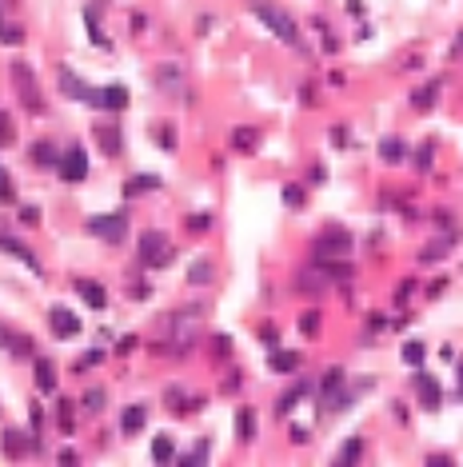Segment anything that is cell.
Wrapping results in <instances>:
<instances>
[{"instance_id":"6da1fadb","label":"cell","mask_w":463,"mask_h":467,"mask_svg":"<svg viewBox=\"0 0 463 467\" xmlns=\"http://www.w3.org/2000/svg\"><path fill=\"white\" fill-rule=\"evenodd\" d=\"M164 332H168V352L184 355L192 343H196V332H200V312H196V307L176 312L172 320H164Z\"/></svg>"},{"instance_id":"7a4b0ae2","label":"cell","mask_w":463,"mask_h":467,"mask_svg":"<svg viewBox=\"0 0 463 467\" xmlns=\"http://www.w3.org/2000/svg\"><path fill=\"white\" fill-rule=\"evenodd\" d=\"M252 12H255V20H264V24H268L284 44H296V49H300V28H296V20L287 17L280 4H271V0H255Z\"/></svg>"},{"instance_id":"3957f363","label":"cell","mask_w":463,"mask_h":467,"mask_svg":"<svg viewBox=\"0 0 463 467\" xmlns=\"http://www.w3.org/2000/svg\"><path fill=\"white\" fill-rule=\"evenodd\" d=\"M348 256H351V236L344 228H328L312 244V260L316 264H335V260H348Z\"/></svg>"},{"instance_id":"277c9868","label":"cell","mask_w":463,"mask_h":467,"mask_svg":"<svg viewBox=\"0 0 463 467\" xmlns=\"http://www.w3.org/2000/svg\"><path fill=\"white\" fill-rule=\"evenodd\" d=\"M12 84H16V96H20V104H24L28 112H44V100H40V84H36L32 65L16 60V65H12Z\"/></svg>"},{"instance_id":"5b68a950","label":"cell","mask_w":463,"mask_h":467,"mask_svg":"<svg viewBox=\"0 0 463 467\" xmlns=\"http://www.w3.org/2000/svg\"><path fill=\"white\" fill-rule=\"evenodd\" d=\"M172 256H176V248L168 244V236L164 232H144L140 236V260L148 264V268H168L172 264Z\"/></svg>"},{"instance_id":"8992f818","label":"cell","mask_w":463,"mask_h":467,"mask_svg":"<svg viewBox=\"0 0 463 467\" xmlns=\"http://www.w3.org/2000/svg\"><path fill=\"white\" fill-rule=\"evenodd\" d=\"M60 92H64V96H72V100H80V104H88V108H104V88L84 84L80 76H72L68 68L60 72Z\"/></svg>"},{"instance_id":"52a82bcc","label":"cell","mask_w":463,"mask_h":467,"mask_svg":"<svg viewBox=\"0 0 463 467\" xmlns=\"http://www.w3.org/2000/svg\"><path fill=\"white\" fill-rule=\"evenodd\" d=\"M88 232H92L96 240L120 244L128 236V216H124V212H112V216H92V220H88Z\"/></svg>"},{"instance_id":"ba28073f","label":"cell","mask_w":463,"mask_h":467,"mask_svg":"<svg viewBox=\"0 0 463 467\" xmlns=\"http://www.w3.org/2000/svg\"><path fill=\"white\" fill-rule=\"evenodd\" d=\"M296 288L308 291V296H328V288H332V275H328V268L323 264H303L300 272H296Z\"/></svg>"},{"instance_id":"9c48e42d","label":"cell","mask_w":463,"mask_h":467,"mask_svg":"<svg viewBox=\"0 0 463 467\" xmlns=\"http://www.w3.org/2000/svg\"><path fill=\"white\" fill-rule=\"evenodd\" d=\"M56 172H60L64 184H80V180L88 176V152H84V144L68 148V152L60 156V164H56Z\"/></svg>"},{"instance_id":"30bf717a","label":"cell","mask_w":463,"mask_h":467,"mask_svg":"<svg viewBox=\"0 0 463 467\" xmlns=\"http://www.w3.org/2000/svg\"><path fill=\"white\" fill-rule=\"evenodd\" d=\"M48 323H52V336H56V339L80 336V316L72 312V307H64V304H56L52 312H48Z\"/></svg>"},{"instance_id":"8fae6325","label":"cell","mask_w":463,"mask_h":467,"mask_svg":"<svg viewBox=\"0 0 463 467\" xmlns=\"http://www.w3.org/2000/svg\"><path fill=\"white\" fill-rule=\"evenodd\" d=\"M415 396H419V403L428 407V411H435L439 403H444V391H439V380L435 375H428V371H415Z\"/></svg>"},{"instance_id":"7c38bea8","label":"cell","mask_w":463,"mask_h":467,"mask_svg":"<svg viewBox=\"0 0 463 467\" xmlns=\"http://www.w3.org/2000/svg\"><path fill=\"white\" fill-rule=\"evenodd\" d=\"M0 252H8V256L24 260V268L40 275V260H36V252H32L24 240H16V236H8V232H0Z\"/></svg>"},{"instance_id":"4fadbf2b","label":"cell","mask_w":463,"mask_h":467,"mask_svg":"<svg viewBox=\"0 0 463 467\" xmlns=\"http://www.w3.org/2000/svg\"><path fill=\"white\" fill-rule=\"evenodd\" d=\"M4 451H8L12 459H24V455H32V451H40V443H36L32 435H24V432H16V427H8V432H4Z\"/></svg>"},{"instance_id":"5bb4252c","label":"cell","mask_w":463,"mask_h":467,"mask_svg":"<svg viewBox=\"0 0 463 467\" xmlns=\"http://www.w3.org/2000/svg\"><path fill=\"white\" fill-rule=\"evenodd\" d=\"M96 144H100L104 156H120V152H124V140H120V128H116V124H100V128H96Z\"/></svg>"},{"instance_id":"9a60e30c","label":"cell","mask_w":463,"mask_h":467,"mask_svg":"<svg viewBox=\"0 0 463 467\" xmlns=\"http://www.w3.org/2000/svg\"><path fill=\"white\" fill-rule=\"evenodd\" d=\"M160 188H164V180H160V176H132V180L124 184V196H128V200H136V196L160 192Z\"/></svg>"},{"instance_id":"2e32d148","label":"cell","mask_w":463,"mask_h":467,"mask_svg":"<svg viewBox=\"0 0 463 467\" xmlns=\"http://www.w3.org/2000/svg\"><path fill=\"white\" fill-rule=\"evenodd\" d=\"M76 291H80V300L88 307H104L108 304V291L100 288V284H92V280H76Z\"/></svg>"},{"instance_id":"e0dca14e","label":"cell","mask_w":463,"mask_h":467,"mask_svg":"<svg viewBox=\"0 0 463 467\" xmlns=\"http://www.w3.org/2000/svg\"><path fill=\"white\" fill-rule=\"evenodd\" d=\"M455 240H460V232H447L444 240L428 244V248L419 252V260H423V264H439V256H447V248H451V244H455Z\"/></svg>"},{"instance_id":"ac0fdd59","label":"cell","mask_w":463,"mask_h":467,"mask_svg":"<svg viewBox=\"0 0 463 467\" xmlns=\"http://www.w3.org/2000/svg\"><path fill=\"white\" fill-rule=\"evenodd\" d=\"M32 164L36 168H56L60 156H56V148L48 144V140H40V144H32Z\"/></svg>"},{"instance_id":"d6986e66","label":"cell","mask_w":463,"mask_h":467,"mask_svg":"<svg viewBox=\"0 0 463 467\" xmlns=\"http://www.w3.org/2000/svg\"><path fill=\"white\" fill-rule=\"evenodd\" d=\"M144 423H148V411H144V407H128L124 419H120V432L136 435V432H144Z\"/></svg>"},{"instance_id":"ffe728a7","label":"cell","mask_w":463,"mask_h":467,"mask_svg":"<svg viewBox=\"0 0 463 467\" xmlns=\"http://www.w3.org/2000/svg\"><path fill=\"white\" fill-rule=\"evenodd\" d=\"M152 459H156V464H176V443L168 435H156V439H152Z\"/></svg>"},{"instance_id":"44dd1931","label":"cell","mask_w":463,"mask_h":467,"mask_svg":"<svg viewBox=\"0 0 463 467\" xmlns=\"http://www.w3.org/2000/svg\"><path fill=\"white\" fill-rule=\"evenodd\" d=\"M271 371H280V375H287V371H296L300 368V355L296 352H284V348H280V352H271Z\"/></svg>"},{"instance_id":"7402d4cb","label":"cell","mask_w":463,"mask_h":467,"mask_svg":"<svg viewBox=\"0 0 463 467\" xmlns=\"http://www.w3.org/2000/svg\"><path fill=\"white\" fill-rule=\"evenodd\" d=\"M36 387H40V391H56V368H52V364H48V359H36Z\"/></svg>"},{"instance_id":"603a6c76","label":"cell","mask_w":463,"mask_h":467,"mask_svg":"<svg viewBox=\"0 0 463 467\" xmlns=\"http://www.w3.org/2000/svg\"><path fill=\"white\" fill-rule=\"evenodd\" d=\"M423 359H428L423 339H407V343H403V364H407V368H423Z\"/></svg>"},{"instance_id":"cb8c5ba5","label":"cell","mask_w":463,"mask_h":467,"mask_svg":"<svg viewBox=\"0 0 463 467\" xmlns=\"http://www.w3.org/2000/svg\"><path fill=\"white\" fill-rule=\"evenodd\" d=\"M104 108H112V112L128 108V88L124 84H108V88H104Z\"/></svg>"},{"instance_id":"d4e9b609","label":"cell","mask_w":463,"mask_h":467,"mask_svg":"<svg viewBox=\"0 0 463 467\" xmlns=\"http://www.w3.org/2000/svg\"><path fill=\"white\" fill-rule=\"evenodd\" d=\"M435 96H439V80H431L428 88H419V92L412 96V104L419 108V112H431V108H435Z\"/></svg>"},{"instance_id":"484cf974","label":"cell","mask_w":463,"mask_h":467,"mask_svg":"<svg viewBox=\"0 0 463 467\" xmlns=\"http://www.w3.org/2000/svg\"><path fill=\"white\" fill-rule=\"evenodd\" d=\"M303 396H308V384H296V387H287L284 396H280V403H276V411H280V416H287V411H292V407H296V403H300Z\"/></svg>"},{"instance_id":"4316f807","label":"cell","mask_w":463,"mask_h":467,"mask_svg":"<svg viewBox=\"0 0 463 467\" xmlns=\"http://www.w3.org/2000/svg\"><path fill=\"white\" fill-rule=\"evenodd\" d=\"M236 435L244 439V443H248V439L255 435V411H252V407H239V416H236Z\"/></svg>"},{"instance_id":"83f0119b","label":"cell","mask_w":463,"mask_h":467,"mask_svg":"<svg viewBox=\"0 0 463 467\" xmlns=\"http://www.w3.org/2000/svg\"><path fill=\"white\" fill-rule=\"evenodd\" d=\"M380 160L383 164H399V160H403V140H396V136L380 140Z\"/></svg>"},{"instance_id":"f1b7e54d","label":"cell","mask_w":463,"mask_h":467,"mask_svg":"<svg viewBox=\"0 0 463 467\" xmlns=\"http://www.w3.org/2000/svg\"><path fill=\"white\" fill-rule=\"evenodd\" d=\"M255 144H260V132L255 128H236L232 132V148H236V152H252Z\"/></svg>"},{"instance_id":"f546056e","label":"cell","mask_w":463,"mask_h":467,"mask_svg":"<svg viewBox=\"0 0 463 467\" xmlns=\"http://www.w3.org/2000/svg\"><path fill=\"white\" fill-rule=\"evenodd\" d=\"M164 403H168V407H180V411H184V407H204V400H184V387H180V384L168 387Z\"/></svg>"},{"instance_id":"4dcf8cb0","label":"cell","mask_w":463,"mask_h":467,"mask_svg":"<svg viewBox=\"0 0 463 467\" xmlns=\"http://www.w3.org/2000/svg\"><path fill=\"white\" fill-rule=\"evenodd\" d=\"M360 455H364V443H360V439H348V443L339 448V455H335V464H339V467H348V464H355Z\"/></svg>"},{"instance_id":"1f68e13d","label":"cell","mask_w":463,"mask_h":467,"mask_svg":"<svg viewBox=\"0 0 463 467\" xmlns=\"http://www.w3.org/2000/svg\"><path fill=\"white\" fill-rule=\"evenodd\" d=\"M8 355H12V359H28V355H36L32 352V339L12 332V339H8Z\"/></svg>"},{"instance_id":"d6a6232c","label":"cell","mask_w":463,"mask_h":467,"mask_svg":"<svg viewBox=\"0 0 463 467\" xmlns=\"http://www.w3.org/2000/svg\"><path fill=\"white\" fill-rule=\"evenodd\" d=\"M84 24H88V36H92V44H96V49H108V36L100 33V24H96V12H92V8L84 12Z\"/></svg>"},{"instance_id":"836d02e7","label":"cell","mask_w":463,"mask_h":467,"mask_svg":"<svg viewBox=\"0 0 463 467\" xmlns=\"http://www.w3.org/2000/svg\"><path fill=\"white\" fill-rule=\"evenodd\" d=\"M16 140V128H12V116L0 108V148H8Z\"/></svg>"},{"instance_id":"e575fe53","label":"cell","mask_w":463,"mask_h":467,"mask_svg":"<svg viewBox=\"0 0 463 467\" xmlns=\"http://www.w3.org/2000/svg\"><path fill=\"white\" fill-rule=\"evenodd\" d=\"M56 416H60V432H72V427H76V407H72V403L68 400H60V407H56Z\"/></svg>"},{"instance_id":"d590c367","label":"cell","mask_w":463,"mask_h":467,"mask_svg":"<svg viewBox=\"0 0 463 467\" xmlns=\"http://www.w3.org/2000/svg\"><path fill=\"white\" fill-rule=\"evenodd\" d=\"M188 280H192V284H208V280H212V264H208V260L192 264V268H188Z\"/></svg>"},{"instance_id":"8d00e7d4","label":"cell","mask_w":463,"mask_h":467,"mask_svg":"<svg viewBox=\"0 0 463 467\" xmlns=\"http://www.w3.org/2000/svg\"><path fill=\"white\" fill-rule=\"evenodd\" d=\"M104 403H108V396H104V387H88V396H84V407H88V411H100Z\"/></svg>"},{"instance_id":"74e56055","label":"cell","mask_w":463,"mask_h":467,"mask_svg":"<svg viewBox=\"0 0 463 467\" xmlns=\"http://www.w3.org/2000/svg\"><path fill=\"white\" fill-rule=\"evenodd\" d=\"M284 204H287V208H303V204H308V196H303V188H296V184H287V188H284Z\"/></svg>"},{"instance_id":"f35d334b","label":"cell","mask_w":463,"mask_h":467,"mask_svg":"<svg viewBox=\"0 0 463 467\" xmlns=\"http://www.w3.org/2000/svg\"><path fill=\"white\" fill-rule=\"evenodd\" d=\"M300 332H303L308 339L319 336V312H308V316H303V320H300Z\"/></svg>"},{"instance_id":"ab89813d","label":"cell","mask_w":463,"mask_h":467,"mask_svg":"<svg viewBox=\"0 0 463 467\" xmlns=\"http://www.w3.org/2000/svg\"><path fill=\"white\" fill-rule=\"evenodd\" d=\"M0 204H16V188H12V180H8L4 168H0Z\"/></svg>"},{"instance_id":"60d3db41","label":"cell","mask_w":463,"mask_h":467,"mask_svg":"<svg viewBox=\"0 0 463 467\" xmlns=\"http://www.w3.org/2000/svg\"><path fill=\"white\" fill-rule=\"evenodd\" d=\"M0 40H4V44H20L24 36H20V28H16V24H8V20H0Z\"/></svg>"},{"instance_id":"b9f144b4","label":"cell","mask_w":463,"mask_h":467,"mask_svg":"<svg viewBox=\"0 0 463 467\" xmlns=\"http://www.w3.org/2000/svg\"><path fill=\"white\" fill-rule=\"evenodd\" d=\"M180 464H184V467H196V464H208V448H204V443H200V448L192 451V455H184V459H180Z\"/></svg>"},{"instance_id":"7bdbcfd3","label":"cell","mask_w":463,"mask_h":467,"mask_svg":"<svg viewBox=\"0 0 463 467\" xmlns=\"http://www.w3.org/2000/svg\"><path fill=\"white\" fill-rule=\"evenodd\" d=\"M188 228L192 232H208V228H212V216H208V212L204 216H188Z\"/></svg>"},{"instance_id":"ee69618b","label":"cell","mask_w":463,"mask_h":467,"mask_svg":"<svg viewBox=\"0 0 463 467\" xmlns=\"http://www.w3.org/2000/svg\"><path fill=\"white\" fill-rule=\"evenodd\" d=\"M100 359H104V352H100V348H92V352H84V364H80V368H96Z\"/></svg>"},{"instance_id":"f6af8a7d","label":"cell","mask_w":463,"mask_h":467,"mask_svg":"<svg viewBox=\"0 0 463 467\" xmlns=\"http://www.w3.org/2000/svg\"><path fill=\"white\" fill-rule=\"evenodd\" d=\"M212 348H216V355H228V352H232V339H228V336H216V339H212Z\"/></svg>"},{"instance_id":"bcb514c9","label":"cell","mask_w":463,"mask_h":467,"mask_svg":"<svg viewBox=\"0 0 463 467\" xmlns=\"http://www.w3.org/2000/svg\"><path fill=\"white\" fill-rule=\"evenodd\" d=\"M128 296H132V300H148V296H152V288H148V284H132V291H128Z\"/></svg>"},{"instance_id":"7dc6e473","label":"cell","mask_w":463,"mask_h":467,"mask_svg":"<svg viewBox=\"0 0 463 467\" xmlns=\"http://www.w3.org/2000/svg\"><path fill=\"white\" fill-rule=\"evenodd\" d=\"M160 148H176V136H172V128H160Z\"/></svg>"},{"instance_id":"c3c4849f","label":"cell","mask_w":463,"mask_h":467,"mask_svg":"<svg viewBox=\"0 0 463 467\" xmlns=\"http://www.w3.org/2000/svg\"><path fill=\"white\" fill-rule=\"evenodd\" d=\"M20 220H24V224H36V220H40V208H20Z\"/></svg>"},{"instance_id":"681fc988","label":"cell","mask_w":463,"mask_h":467,"mask_svg":"<svg viewBox=\"0 0 463 467\" xmlns=\"http://www.w3.org/2000/svg\"><path fill=\"white\" fill-rule=\"evenodd\" d=\"M132 348H136V336H124L120 343H116V352H120V355H128Z\"/></svg>"},{"instance_id":"f907efd6","label":"cell","mask_w":463,"mask_h":467,"mask_svg":"<svg viewBox=\"0 0 463 467\" xmlns=\"http://www.w3.org/2000/svg\"><path fill=\"white\" fill-rule=\"evenodd\" d=\"M260 339H264V343H276V339H280V332L268 323V328H260Z\"/></svg>"},{"instance_id":"816d5d0a","label":"cell","mask_w":463,"mask_h":467,"mask_svg":"<svg viewBox=\"0 0 463 467\" xmlns=\"http://www.w3.org/2000/svg\"><path fill=\"white\" fill-rule=\"evenodd\" d=\"M415 160H419V168L428 172V168H431V148H419V156H415Z\"/></svg>"},{"instance_id":"f5cc1de1","label":"cell","mask_w":463,"mask_h":467,"mask_svg":"<svg viewBox=\"0 0 463 467\" xmlns=\"http://www.w3.org/2000/svg\"><path fill=\"white\" fill-rule=\"evenodd\" d=\"M428 464L431 467H447V464H451V455H428Z\"/></svg>"},{"instance_id":"db71d44e","label":"cell","mask_w":463,"mask_h":467,"mask_svg":"<svg viewBox=\"0 0 463 467\" xmlns=\"http://www.w3.org/2000/svg\"><path fill=\"white\" fill-rule=\"evenodd\" d=\"M348 12L351 17H364V0H348Z\"/></svg>"},{"instance_id":"11a10c76","label":"cell","mask_w":463,"mask_h":467,"mask_svg":"<svg viewBox=\"0 0 463 467\" xmlns=\"http://www.w3.org/2000/svg\"><path fill=\"white\" fill-rule=\"evenodd\" d=\"M8 339H12V332H8V328L0 323V348H8Z\"/></svg>"},{"instance_id":"9f6ffc18","label":"cell","mask_w":463,"mask_h":467,"mask_svg":"<svg viewBox=\"0 0 463 467\" xmlns=\"http://www.w3.org/2000/svg\"><path fill=\"white\" fill-rule=\"evenodd\" d=\"M455 400H463V359H460V387H455Z\"/></svg>"}]
</instances>
